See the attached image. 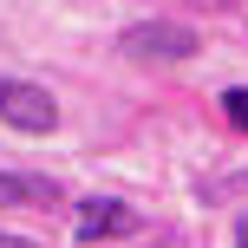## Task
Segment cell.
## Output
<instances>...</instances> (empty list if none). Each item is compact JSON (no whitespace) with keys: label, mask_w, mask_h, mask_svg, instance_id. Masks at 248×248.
<instances>
[{"label":"cell","mask_w":248,"mask_h":248,"mask_svg":"<svg viewBox=\"0 0 248 248\" xmlns=\"http://www.w3.org/2000/svg\"><path fill=\"white\" fill-rule=\"evenodd\" d=\"M0 124H13L26 137H46L59 124V98L46 85H33V78H0Z\"/></svg>","instance_id":"6da1fadb"},{"label":"cell","mask_w":248,"mask_h":248,"mask_svg":"<svg viewBox=\"0 0 248 248\" xmlns=\"http://www.w3.org/2000/svg\"><path fill=\"white\" fill-rule=\"evenodd\" d=\"M118 52L124 59H189L196 52V33L189 26H176V20H137V26H124V39H118Z\"/></svg>","instance_id":"7a4b0ae2"},{"label":"cell","mask_w":248,"mask_h":248,"mask_svg":"<svg viewBox=\"0 0 248 248\" xmlns=\"http://www.w3.org/2000/svg\"><path fill=\"white\" fill-rule=\"evenodd\" d=\"M72 229H78V242H111V235H137V229H144V216H137L131 202H111V196H92V202H78Z\"/></svg>","instance_id":"3957f363"},{"label":"cell","mask_w":248,"mask_h":248,"mask_svg":"<svg viewBox=\"0 0 248 248\" xmlns=\"http://www.w3.org/2000/svg\"><path fill=\"white\" fill-rule=\"evenodd\" d=\"M59 183L52 176H26V170H0V209H59Z\"/></svg>","instance_id":"277c9868"},{"label":"cell","mask_w":248,"mask_h":248,"mask_svg":"<svg viewBox=\"0 0 248 248\" xmlns=\"http://www.w3.org/2000/svg\"><path fill=\"white\" fill-rule=\"evenodd\" d=\"M222 118L235 124V131H248V85H229L222 92Z\"/></svg>","instance_id":"5b68a950"},{"label":"cell","mask_w":248,"mask_h":248,"mask_svg":"<svg viewBox=\"0 0 248 248\" xmlns=\"http://www.w3.org/2000/svg\"><path fill=\"white\" fill-rule=\"evenodd\" d=\"M0 248H39V242H26V235H7V229H0Z\"/></svg>","instance_id":"8992f818"},{"label":"cell","mask_w":248,"mask_h":248,"mask_svg":"<svg viewBox=\"0 0 248 248\" xmlns=\"http://www.w3.org/2000/svg\"><path fill=\"white\" fill-rule=\"evenodd\" d=\"M235 248H248V216H242V229H235Z\"/></svg>","instance_id":"52a82bcc"}]
</instances>
